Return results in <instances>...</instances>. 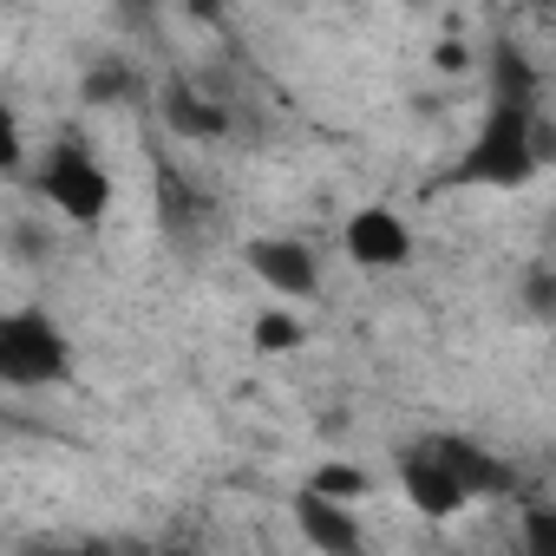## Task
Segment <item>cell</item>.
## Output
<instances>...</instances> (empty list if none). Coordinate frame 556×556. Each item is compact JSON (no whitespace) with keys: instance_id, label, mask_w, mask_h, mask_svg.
Here are the masks:
<instances>
[{"instance_id":"obj_12","label":"cell","mask_w":556,"mask_h":556,"mask_svg":"<svg viewBox=\"0 0 556 556\" xmlns=\"http://www.w3.org/2000/svg\"><path fill=\"white\" fill-rule=\"evenodd\" d=\"M295 341H302V328H295L289 315H262V321H255V348H262V354H289Z\"/></svg>"},{"instance_id":"obj_11","label":"cell","mask_w":556,"mask_h":556,"mask_svg":"<svg viewBox=\"0 0 556 556\" xmlns=\"http://www.w3.org/2000/svg\"><path fill=\"white\" fill-rule=\"evenodd\" d=\"M315 491H328V497H341V504H348V497H367V491H374V478H367V471H354V465H321V471H315Z\"/></svg>"},{"instance_id":"obj_2","label":"cell","mask_w":556,"mask_h":556,"mask_svg":"<svg viewBox=\"0 0 556 556\" xmlns=\"http://www.w3.org/2000/svg\"><path fill=\"white\" fill-rule=\"evenodd\" d=\"M66 374V334L53 328V315L40 308H21L0 321V380L14 387H47Z\"/></svg>"},{"instance_id":"obj_13","label":"cell","mask_w":556,"mask_h":556,"mask_svg":"<svg viewBox=\"0 0 556 556\" xmlns=\"http://www.w3.org/2000/svg\"><path fill=\"white\" fill-rule=\"evenodd\" d=\"M523 543L549 556V549H556V510H530V523H523Z\"/></svg>"},{"instance_id":"obj_8","label":"cell","mask_w":556,"mask_h":556,"mask_svg":"<svg viewBox=\"0 0 556 556\" xmlns=\"http://www.w3.org/2000/svg\"><path fill=\"white\" fill-rule=\"evenodd\" d=\"M439 452L452 458V471L465 478V491H471V497H491V491H504V484H510V471H504L491 452L465 445V439H439Z\"/></svg>"},{"instance_id":"obj_10","label":"cell","mask_w":556,"mask_h":556,"mask_svg":"<svg viewBox=\"0 0 556 556\" xmlns=\"http://www.w3.org/2000/svg\"><path fill=\"white\" fill-rule=\"evenodd\" d=\"M164 112H170V125H177V131H197V138H216V131L229 125V112H223V105H210V99H197L190 86H170Z\"/></svg>"},{"instance_id":"obj_14","label":"cell","mask_w":556,"mask_h":556,"mask_svg":"<svg viewBox=\"0 0 556 556\" xmlns=\"http://www.w3.org/2000/svg\"><path fill=\"white\" fill-rule=\"evenodd\" d=\"M86 99H125V73H118V66L86 73Z\"/></svg>"},{"instance_id":"obj_5","label":"cell","mask_w":556,"mask_h":556,"mask_svg":"<svg viewBox=\"0 0 556 556\" xmlns=\"http://www.w3.org/2000/svg\"><path fill=\"white\" fill-rule=\"evenodd\" d=\"M348 255L367 262V268H400L413 255V236L393 210H354L348 216Z\"/></svg>"},{"instance_id":"obj_6","label":"cell","mask_w":556,"mask_h":556,"mask_svg":"<svg viewBox=\"0 0 556 556\" xmlns=\"http://www.w3.org/2000/svg\"><path fill=\"white\" fill-rule=\"evenodd\" d=\"M249 268L262 275L268 289H282V295H308L315 289V255H308V242H282V236L249 242Z\"/></svg>"},{"instance_id":"obj_1","label":"cell","mask_w":556,"mask_h":556,"mask_svg":"<svg viewBox=\"0 0 556 556\" xmlns=\"http://www.w3.org/2000/svg\"><path fill=\"white\" fill-rule=\"evenodd\" d=\"M536 164H543V157H536V105H504V99H491L484 131L471 138L458 177H465V184H491V190H517V184L536 177Z\"/></svg>"},{"instance_id":"obj_3","label":"cell","mask_w":556,"mask_h":556,"mask_svg":"<svg viewBox=\"0 0 556 556\" xmlns=\"http://www.w3.org/2000/svg\"><path fill=\"white\" fill-rule=\"evenodd\" d=\"M40 190H47V203H53L60 216H73V223H99V216L112 210V177H105V164H92L79 144L47 151Z\"/></svg>"},{"instance_id":"obj_4","label":"cell","mask_w":556,"mask_h":556,"mask_svg":"<svg viewBox=\"0 0 556 556\" xmlns=\"http://www.w3.org/2000/svg\"><path fill=\"white\" fill-rule=\"evenodd\" d=\"M400 484H406V504H413L419 517H432V523H445V517H458V510L471 504V491H465V478L452 471V458L439 452V439L406 452Z\"/></svg>"},{"instance_id":"obj_16","label":"cell","mask_w":556,"mask_h":556,"mask_svg":"<svg viewBox=\"0 0 556 556\" xmlns=\"http://www.w3.org/2000/svg\"><path fill=\"white\" fill-rule=\"evenodd\" d=\"M543 295H549V308H556V275H549V289H543Z\"/></svg>"},{"instance_id":"obj_7","label":"cell","mask_w":556,"mask_h":556,"mask_svg":"<svg viewBox=\"0 0 556 556\" xmlns=\"http://www.w3.org/2000/svg\"><path fill=\"white\" fill-rule=\"evenodd\" d=\"M295 523H302V536L315 543V549H334V556H348L354 543H361V523L348 517V504L341 497H328V491H302V504H295Z\"/></svg>"},{"instance_id":"obj_15","label":"cell","mask_w":556,"mask_h":556,"mask_svg":"<svg viewBox=\"0 0 556 556\" xmlns=\"http://www.w3.org/2000/svg\"><path fill=\"white\" fill-rule=\"evenodd\" d=\"M184 8H190V14H203V21H210V14H216V8H223V0H184Z\"/></svg>"},{"instance_id":"obj_9","label":"cell","mask_w":556,"mask_h":556,"mask_svg":"<svg viewBox=\"0 0 556 556\" xmlns=\"http://www.w3.org/2000/svg\"><path fill=\"white\" fill-rule=\"evenodd\" d=\"M491 99H504V105H536V66H530L510 40L491 53Z\"/></svg>"}]
</instances>
